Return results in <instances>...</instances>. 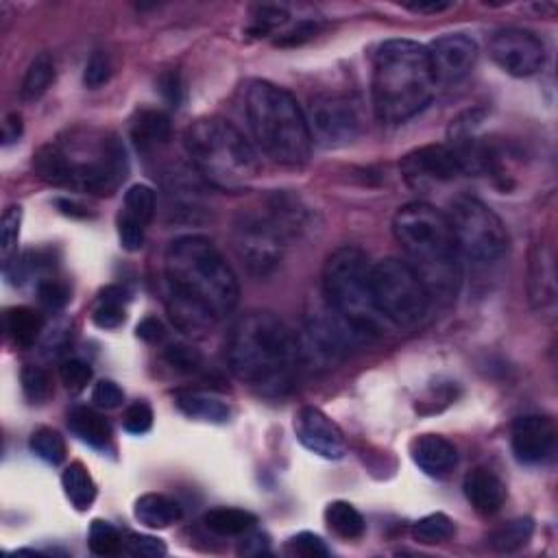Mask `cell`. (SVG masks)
<instances>
[{
    "mask_svg": "<svg viewBox=\"0 0 558 558\" xmlns=\"http://www.w3.org/2000/svg\"><path fill=\"white\" fill-rule=\"evenodd\" d=\"M164 275L168 317L181 332H208L238 306L236 273L210 238H175L166 249Z\"/></svg>",
    "mask_w": 558,
    "mask_h": 558,
    "instance_id": "obj_1",
    "label": "cell"
},
{
    "mask_svg": "<svg viewBox=\"0 0 558 558\" xmlns=\"http://www.w3.org/2000/svg\"><path fill=\"white\" fill-rule=\"evenodd\" d=\"M227 365L240 382L282 395L303 365L299 336L273 312L242 314L227 336Z\"/></svg>",
    "mask_w": 558,
    "mask_h": 558,
    "instance_id": "obj_2",
    "label": "cell"
},
{
    "mask_svg": "<svg viewBox=\"0 0 558 558\" xmlns=\"http://www.w3.org/2000/svg\"><path fill=\"white\" fill-rule=\"evenodd\" d=\"M393 234L430 297L454 299L463 282V260L447 214L430 203H408L393 218Z\"/></svg>",
    "mask_w": 558,
    "mask_h": 558,
    "instance_id": "obj_3",
    "label": "cell"
},
{
    "mask_svg": "<svg viewBox=\"0 0 558 558\" xmlns=\"http://www.w3.org/2000/svg\"><path fill=\"white\" fill-rule=\"evenodd\" d=\"M436 92L428 46L388 40L373 57L371 103L384 125H402L421 114Z\"/></svg>",
    "mask_w": 558,
    "mask_h": 558,
    "instance_id": "obj_4",
    "label": "cell"
},
{
    "mask_svg": "<svg viewBox=\"0 0 558 558\" xmlns=\"http://www.w3.org/2000/svg\"><path fill=\"white\" fill-rule=\"evenodd\" d=\"M245 114L253 140L275 164L297 168L310 160L312 136L306 112L288 90L271 81H249Z\"/></svg>",
    "mask_w": 558,
    "mask_h": 558,
    "instance_id": "obj_5",
    "label": "cell"
},
{
    "mask_svg": "<svg viewBox=\"0 0 558 558\" xmlns=\"http://www.w3.org/2000/svg\"><path fill=\"white\" fill-rule=\"evenodd\" d=\"M184 147L199 175L218 190L245 192L260 173L251 142L223 118H199L186 129Z\"/></svg>",
    "mask_w": 558,
    "mask_h": 558,
    "instance_id": "obj_6",
    "label": "cell"
},
{
    "mask_svg": "<svg viewBox=\"0 0 558 558\" xmlns=\"http://www.w3.org/2000/svg\"><path fill=\"white\" fill-rule=\"evenodd\" d=\"M325 306L341 319L360 341L380 336L386 319L375 306L373 264L358 247L336 249L323 269Z\"/></svg>",
    "mask_w": 558,
    "mask_h": 558,
    "instance_id": "obj_7",
    "label": "cell"
},
{
    "mask_svg": "<svg viewBox=\"0 0 558 558\" xmlns=\"http://www.w3.org/2000/svg\"><path fill=\"white\" fill-rule=\"evenodd\" d=\"M68 157L70 184L68 188L109 197L129 175L127 151L116 136H86L62 144Z\"/></svg>",
    "mask_w": 558,
    "mask_h": 558,
    "instance_id": "obj_8",
    "label": "cell"
},
{
    "mask_svg": "<svg viewBox=\"0 0 558 558\" xmlns=\"http://www.w3.org/2000/svg\"><path fill=\"white\" fill-rule=\"evenodd\" d=\"M447 221H450L460 260L476 266L495 264L511 247L502 218L476 197L463 194L454 199Z\"/></svg>",
    "mask_w": 558,
    "mask_h": 558,
    "instance_id": "obj_9",
    "label": "cell"
},
{
    "mask_svg": "<svg viewBox=\"0 0 558 558\" xmlns=\"http://www.w3.org/2000/svg\"><path fill=\"white\" fill-rule=\"evenodd\" d=\"M373 297L382 317L397 327H417L430 310V293L406 260L373 264Z\"/></svg>",
    "mask_w": 558,
    "mask_h": 558,
    "instance_id": "obj_10",
    "label": "cell"
},
{
    "mask_svg": "<svg viewBox=\"0 0 558 558\" xmlns=\"http://www.w3.org/2000/svg\"><path fill=\"white\" fill-rule=\"evenodd\" d=\"M232 242L253 277H269L284 260L288 238L269 210H242L234 221Z\"/></svg>",
    "mask_w": 558,
    "mask_h": 558,
    "instance_id": "obj_11",
    "label": "cell"
},
{
    "mask_svg": "<svg viewBox=\"0 0 558 558\" xmlns=\"http://www.w3.org/2000/svg\"><path fill=\"white\" fill-rule=\"evenodd\" d=\"M312 142L325 149L347 147L362 131V114L358 101L349 94L325 92L314 96L306 112Z\"/></svg>",
    "mask_w": 558,
    "mask_h": 558,
    "instance_id": "obj_12",
    "label": "cell"
},
{
    "mask_svg": "<svg viewBox=\"0 0 558 558\" xmlns=\"http://www.w3.org/2000/svg\"><path fill=\"white\" fill-rule=\"evenodd\" d=\"M489 55L506 75L524 79L532 77L545 64V44L537 33L528 29H500L489 42Z\"/></svg>",
    "mask_w": 558,
    "mask_h": 558,
    "instance_id": "obj_13",
    "label": "cell"
},
{
    "mask_svg": "<svg viewBox=\"0 0 558 558\" xmlns=\"http://www.w3.org/2000/svg\"><path fill=\"white\" fill-rule=\"evenodd\" d=\"M402 175L410 188L426 190L434 184H447L465 173L458 155L450 144H426L404 155L399 162Z\"/></svg>",
    "mask_w": 558,
    "mask_h": 558,
    "instance_id": "obj_14",
    "label": "cell"
},
{
    "mask_svg": "<svg viewBox=\"0 0 558 558\" xmlns=\"http://www.w3.org/2000/svg\"><path fill=\"white\" fill-rule=\"evenodd\" d=\"M436 86H456L471 75L478 62V44L469 35L450 33L428 46Z\"/></svg>",
    "mask_w": 558,
    "mask_h": 558,
    "instance_id": "obj_15",
    "label": "cell"
},
{
    "mask_svg": "<svg viewBox=\"0 0 558 558\" xmlns=\"http://www.w3.org/2000/svg\"><path fill=\"white\" fill-rule=\"evenodd\" d=\"M295 434L308 452L325 460H341L347 454V443L341 428L323 410L306 406L295 415Z\"/></svg>",
    "mask_w": 558,
    "mask_h": 558,
    "instance_id": "obj_16",
    "label": "cell"
},
{
    "mask_svg": "<svg viewBox=\"0 0 558 558\" xmlns=\"http://www.w3.org/2000/svg\"><path fill=\"white\" fill-rule=\"evenodd\" d=\"M556 428L550 417L526 415L513 423L511 447L521 465H541L554 452Z\"/></svg>",
    "mask_w": 558,
    "mask_h": 558,
    "instance_id": "obj_17",
    "label": "cell"
},
{
    "mask_svg": "<svg viewBox=\"0 0 558 558\" xmlns=\"http://www.w3.org/2000/svg\"><path fill=\"white\" fill-rule=\"evenodd\" d=\"M528 295L530 306L539 317L554 319L558 297H556V266L554 251L545 242H539L532 249L530 273H528Z\"/></svg>",
    "mask_w": 558,
    "mask_h": 558,
    "instance_id": "obj_18",
    "label": "cell"
},
{
    "mask_svg": "<svg viewBox=\"0 0 558 558\" xmlns=\"http://www.w3.org/2000/svg\"><path fill=\"white\" fill-rule=\"evenodd\" d=\"M410 456L415 465L432 478H445L458 465V452L454 443L439 434H421L410 445Z\"/></svg>",
    "mask_w": 558,
    "mask_h": 558,
    "instance_id": "obj_19",
    "label": "cell"
},
{
    "mask_svg": "<svg viewBox=\"0 0 558 558\" xmlns=\"http://www.w3.org/2000/svg\"><path fill=\"white\" fill-rule=\"evenodd\" d=\"M463 491L467 502L476 508L480 515L500 513L508 495L504 480L497 476V473L482 467L467 473L463 482Z\"/></svg>",
    "mask_w": 558,
    "mask_h": 558,
    "instance_id": "obj_20",
    "label": "cell"
},
{
    "mask_svg": "<svg viewBox=\"0 0 558 558\" xmlns=\"http://www.w3.org/2000/svg\"><path fill=\"white\" fill-rule=\"evenodd\" d=\"M68 428L79 441L94 447V450H105L109 441H112V426H109V421L101 415V412H96L94 408L88 406H79L70 410Z\"/></svg>",
    "mask_w": 558,
    "mask_h": 558,
    "instance_id": "obj_21",
    "label": "cell"
},
{
    "mask_svg": "<svg viewBox=\"0 0 558 558\" xmlns=\"http://www.w3.org/2000/svg\"><path fill=\"white\" fill-rule=\"evenodd\" d=\"M133 515H136V519L142 526H147L151 530H164L168 526L177 524V521L184 517V511H181V506L168 495L147 493L136 500Z\"/></svg>",
    "mask_w": 558,
    "mask_h": 558,
    "instance_id": "obj_22",
    "label": "cell"
},
{
    "mask_svg": "<svg viewBox=\"0 0 558 558\" xmlns=\"http://www.w3.org/2000/svg\"><path fill=\"white\" fill-rule=\"evenodd\" d=\"M175 404L186 417L205 423H216V426L227 423L229 417H232V410H229L223 399L208 393H177Z\"/></svg>",
    "mask_w": 558,
    "mask_h": 558,
    "instance_id": "obj_23",
    "label": "cell"
},
{
    "mask_svg": "<svg viewBox=\"0 0 558 558\" xmlns=\"http://www.w3.org/2000/svg\"><path fill=\"white\" fill-rule=\"evenodd\" d=\"M171 131V118L160 112V109H142L131 123V138L142 149L166 144L168 138H171Z\"/></svg>",
    "mask_w": 558,
    "mask_h": 558,
    "instance_id": "obj_24",
    "label": "cell"
},
{
    "mask_svg": "<svg viewBox=\"0 0 558 558\" xmlns=\"http://www.w3.org/2000/svg\"><path fill=\"white\" fill-rule=\"evenodd\" d=\"M33 171L42 181L51 186L68 188L70 171H68V157L62 149V144L51 142L44 144L33 155Z\"/></svg>",
    "mask_w": 558,
    "mask_h": 558,
    "instance_id": "obj_25",
    "label": "cell"
},
{
    "mask_svg": "<svg viewBox=\"0 0 558 558\" xmlns=\"http://www.w3.org/2000/svg\"><path fill=\"white\" fill-rule=\"evenodd\" d=\"M203 524L218 537H242L256 528L258 517L242 508H212L203 515Z\"/></svg>",
    "mask_w": 558,
    "mask_h": 558,
    "instance_id": "obj_26",
    "label": "cell"
},
{
    "mask_svg": "<svg viewBox=\"0 0 558 558\" xmlns=\"http://www.w3.org/2000/svg\"><path fill=\"white\" fill-rule=\"evenodd\" d=\"M5 323H7L9 338L14 341V345L22 349H31L35 343H38V338L44 332L42 314L27 306L9 308Z\"/></svg>",
    "mask_w": 558,
    "mask_h": 558,
    "instance_id": "obj_27",
    "label": "cell"
},
{
    "mask_svg": "<svg viewBox=\"0 0 558 558\" xmlns=\"http://www.w3.org/2000/svg\"><path fill=\"white\" fill-rule=\"evenodd\" d=\"M55 59L48 53H40L33 59L27 68V75L22 79L20 86V101L22 103H35L48 92V88L55 83Z\"/></svg>",
    "mask_w": 558,
    "mask_h": 558,
    "instance_id": "obj_28",
    "label": "cell"
},
{
    "mask_svg": "<svg viewBox=\"0 0 558 558\" xmlns=\"http://www.w3.org/2000/svg\"><path fill=\"white\" fill-rule=\"evenodd\" d=\"M325 524L330 528L336 537L356 541L367 532V521L362 517L356 506H351L349 502H332L325 508Z\"/></svg>",
    "mask_w": 558,
    "mask_h": 558,
    "instance_id": "obj_29",
    "label": "cell"
},
{
    "mask_svg": "<svg viewBox=\"0 0 558 558\" xmlns=\"http://www.w3.org/2000/svg\"><path fill=\"white\" fill-rule=\"evenodd\" d=\"M532 535H535V521L530 517H519L506 521L500 528H495L487 537V541L491 550L500 554H513L521 548H526Z\"/></svg>",
    "mask_w": 558,
    "mask_h": 558,
    "instance_id": "obj_30",
    "label": "cell"
},
{
    "mask_svg": "<svg viewBox=\"0 0 558 558\" xmlns=\"http://www.w3.org/2000/svg\"><path fill=\"white\" fill-rule=\"evenodd\" d=\"M62 487L77 511H88L96 500V482L92 480L88 467L83 463H72L62 473Z\"/></svg>",
    "mask_w": 558,
    "mask_h": 558,
    "instance_id": "obj_31",
    "label": "cell"
},
{
    "mask_svg": "<svg viewBox=\"0 0 558 558\" xmlns=\"http://www.w3.org/2000/svg\"><path fill=\"white\" fill-rule=\"evenodd\" d=\"M129 299V293L123 286H107L101 290L99 295V306L94 310V323L101 327V330H116L125 323L127 312L125 303Z\"/></svg>",
    "mask_w": 558,
    "mask_h": 558,
    "instance_id": "obj_32",
    "label": "cell"
},
{
    "mask_svg": "<svg viewBox=\"0 0 558 558\" xmlns=\"http://www.w3.org/2000/svg\"><path fill=\"white\" fill-rule=\"evenodd\" d=\"M456 535V524L445 513H432L412 526V537L421 545H439Z\"/></svg>",
    "mask_w": 558,
    "mask_h": 558,
    "instance_id": "obj_33",
    "label": "cell"
},
{
    "mask_svg": "<svg viewBox=\"0 0 558 558\" xmlns=\"http://www.w3.org/2000/svg\"><path fill=\"white\" fill-rule=\"evenodd\" d=\"M31 452L44 460L46 465H62L66 460V441L64 436L53 428H38L29 439Z\"/></svg>",
    "mask_w": 558,
    "mask_h": 558,
    "instance_id": "obj_34",
    "label": "cell"
},
{
    "mask_svg": "<svg viewBox=\"0 0 558 558\" xmlns=\"http://www.w3.org/2000/svg\"><path fill=\"white\" fill-rule=\"evenodd\" d=\"M155 205H157V199H155L153 188L144 186V184H136L127 190L123 212L120 214L147 227L155 216Z\"/></svg>",
    "mask_w": 558,
    "mask_h": 558,
    "instance_id": "obj_35",
    "label": "cell"
},
{
    "mask_svg": "<svg viewBox=\"0 0 558 558\" xmlns=\"http://www.w3.org/2000/svg\"><path fill=\"white\" fill-rule=\"evenodd\" d=\"M22 227V208L20 205H9L0 221V256H3V269L18 256V240Z\"/></svg>",
    "mask_w": 558,
    "mask_h": 558,
    "instance_id": "obj_36",
    "label": "cell"
},
{
    "mask_svg": "<svg viewBox=\"0 0 558 558\" xmlns=\"http://www.w3.org/2000/svg\"><path fill=\"white\" fill-rule=\"evenodd\" d=\"M123 535L103 519H94L88 532V545L90 552L96 556H116L123 552Z\"/></svg>",
    "mask_w": 558,
    "mask_h": 558,
    "instance_id": "obj_37",
    "label": "cell"
},
{
    "mask_svg": "<svg viewBox=\"0 0 558 558\" xmlns=\"http://www.w3.org/2000/svg\"><path fill=\"white\" fill-rule=\"evenodd\" d=\"M20 382H22L24 397H27L31 404H44L53 393L51 375H48L42 367L24 365L20 373Z\"/></svg>",
    "mask_w": 558,
    "mask_h": 558,
    "instance_id": "obj_38",
    "label": "cell"
},
{
    "mask_svg": "<svg viewBox=\"0 0 558 558\" xmlns=\"http://www.w3.org/2000/svg\"><path fill=\"white\" fill-rule=\"evenodd\" d=\"M164 360L179 373H199L205 365L201 351L184 343L168 345L164 351Z\"/></svg>",
    "mask_w": 558,
    "mask_h": 558,
    "instance_id": "obj_39",
    "label": "cell"
},
{
    "mask_svg": "<svg viewBox=\"0 0 558 558\" xmlns=\"http://www.w3.org/2000/svg\"><path fill=\"white\" fill-rule=\"evenodd\" d=\"M286 554L299 558H323L330 556V548H327L325 541L319 535H314V532H299V535L286 541Z\"/></svg>",
    "mask_w": 558,
    "mask_h": 558,
    "instance_id": "obj_40",
    "label": "cell"
},
{
    "mask_svg": "<svg viewBox=\"0 0 558 558\" xmlns=\"http://www.w3.org/2000/svg\"><path fill=\"white\" fill-rule=\"evenodd\" d=\"M112 59L103 51H94L88 59L86 70H83V83L88 90H99L112 79Z\"/></svg>",
    "mask_w": 558,
    "mask_h": 558,
    "instance_id": "obj_41",
    "label": "cell"
},
{
    "mask_svg": "<svg viewBox=\"0 0 558 558\" xmlns=\"http://www.w3.org/2000/svg\"><path fill=\"white\" fill-rule=\"evenodd\" d=\"M253 27L251 33L266 35L269 31L282 27L288 20V11L282 5H258L253 7Z\"/></svg>",
    "mask_w": 558,
    "mask_h": 558,
    "instance_id": "obj_42",
    "label": "cell"
},
{
    "mask_svg": "<svg viewBox=\"0 0 558 558\" xmlns=\"http://www.w3.org/2000/svg\"><path fill=\"white\" fill-rule=\"evenodd\" d=\"M59 375H62V382L70 393H81L92 380V367L83 360H64L62 367H59Z\"/></svg>",
    "mask_w": 558,
    "mask_h": 558,
    "instance_id": "obj_43",
    "label": "cell"
},
{
    "mask_svg": "<svg viewBox=\"0 0 558 558\" xmlns=\"http://www.w3.org/2000/svg\"><path fill=\"white\" fill-rule=\"evenodd\" d=\"M38 299L48 312H59L70 301V290L66 284L57 282V279H42L38 284Z\"/></svg>",
    "mask_w": 558,
    "mask_h": 558,
    "instance_id": "obj_44",
    "label": "cell"
},
{
    "mask_svg": "<svg viewBox=\"0 0 558 558\" xmlns=\"http://www.w3.org/2000/svg\"><path fill=\"white\" fill-rule=\"evenodd\" d=\"M123 426L129 434L142 436L153 428V410L147 402H133L123 417Z\"/></svg>",
    "mask_w": 558,
    "mask_h": 558,
    "instance_id": "obj_45",
    "label": "cell"
},
{
    "mask_svg": "<svg viewBox=\"0 0 558 558\" xmlns=\"http://www.w3.org/2000/svg\"><path fill=\"white\" fill-rule=\"evenodd\" d=\"M123 550H127L131 556H144V558H160L164 556L166 543L157 537L149 535H129L123 543Z\"/></svg>",
    "mask_w": 558,
    "mask_h": 558,
    "instance_id": "obj_46",
    "label": "cell"
},
{
    "mask_svg": "<svg viewBox=\"0 0 558 558\" xmlns=\"http://www.w3.org/2000/svg\"><path fill=\"white\" fill-rule=\"evenodd\" d=\"M144 232L147 227L131 221V218L120 214L118 216V238H120V247L129 253H136L144 247Z\"/></svg>",
    "mask_w": 558,
    "mask_h": 558,
    "instance_id": "obj_47",
    "label": "cell"
},
{
    "mask_svg": "<svg viewBox=\"0 0 558 558\" xmlns=\"http://www.w3.org/2000/svg\"><path fill=\"white\" fill-rule=\"evenodd\" d=\"M92 402L99 406V408H105V410H114V408H120L125 402V393H123V388H120L116 382L112 380H101V382H96L94 386V391H92Z\"/></svg>",
    "mask_w": 558,
    "mask_h": 558,
    "instance_id": "obj_48",
    "label": "cell"
},
{
    "mask_svg": "<svg viewBox=\"0 0 558 558\" xmlns=\"http://www.w3.org/2000/svg\"><path fill=\"white\" fill-rule=\"evenodd\" d=\"M136 334L140 341L149 343V345H157L166 338V327L157 317H144L136 327Z\"/></svg>",
    "mask_w": 558,
    "mask_h": 558,
    "instance_id": "obj_49",
    "label": "cell"
},
{
    "mask_svg": "<svg viewBox=\"0 0 558 558\" xmlns=\"http://www.w3.org/2000/svg\"><path fill=\"white\" fill-rule=\"evenodd\" d=\"M242 537H245V539L240 541V548H238L240 556H260V554L269 552V537H266L264 532L253 528Z\"/></svg>",
    "mask_w": 558,
    "mask_h": 558,
    "instance_id": "obj_50",
    "label": "cell"
},
{
    "mask_svg": "<svg viewBox=\"0 0 558 558\" xmlns=\"http://www.w3.org/2000/svg\"><path fill=\"white\" fill-rule=\"evenodd\" d=\"M452 7H454V3H445V0H419V3H404V9L412 11V14H423V16L441 14V11H447Z\"/></svg>",
    "mask_w": 558,
    "mask_h": 558,
    "instance_id": "obj_51",
    "label": "cell"
},
{
    "mask_svg": "<svg viewBox=\"0 0 558 558\" xmlns=\"http://www.w3.org/2000/svg\"><path fill=\"white\" fill-rule=\"evenodd\" d=\"M22 131H24V125H22V116L18 112L14 114H9L5 118V123H3V144L5 147H9V144H14L22 138Z\"/></svg>",
    "mask_w": 558,
    "mask_h": 558,
    "instance_id": "obj_52",
    "label": "cell"
},
{
    "mask_svg": "<svg viewBox=\"0 0 558 558\" xmlns=\"http://www.w3.org/2000/svg\"><path fill=\"white\" fill-rule=\"evenodd\" d=\"M162 92H164L166 99L171 101V103H175V107H177V103H179V92H181V88H179V75H177V72H168V75L162 77Z\"/></svg>",
    "mask_w": 558,
    "mask_h": 558,
    "instance_id": "obj_53",
    "label": "cell"
},
{
    "mask_svg": "<svg viewBox=\"0 0 558 558\" xmlns=\"http://www.w3.org/2000/svg\"><path fill=\"white\" fill-rule=\"evenodd\" d=\"M57 208H62V212H64L66 216H88L86 212H79V210H83V208H79L77 203H72V201H68V199H57Z\"/></svg>",
    "mask_w": 558,
    "mask_h": 558,
    "instance_id": "obj_54",
    "label": "cell"
}]
</instances>
